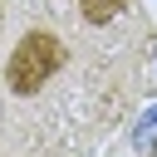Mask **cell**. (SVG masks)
Returning a JSON list of instances; mask_svg holds the SVG:
<instances>
[{
	"label": "cell",
	"instance_id": "3",
	"mask_svg": "<svg viewBox=\"0 0 157 157\" xmlns=\"http://www.w3.org/2000/svg\"><path fill=\"white\" fill-rule=\"evenodd\" d=\"M0 20H5V10H0Z\"/></svg>",
	"mask_w": 157,
	"mask_h": 157
},
{
	"label": "cell",
	"instance_id": "1",
	"mask_svg": "<svg viewBox=\"0 0 157 157\" xmlns=\"http://www.w3.org/2000/svg\"><path fill=\"white\" fill-rule=\"evenodd\" d=\"M64 64H69V44H64L54 29H29V34H20V44H15L10 59H5V83H10V93L29 98V93H39Z\"/></svg>",
	"mask_w": 157,
	"mask_h": 157
},
{
	"label": "cell",
	"instance_id": "2",
	"mask_svg": "<svg viewBox=\"0 0 157 157\" xmlns=\"http://www.w3.org/2000/svg\"><path fill=\"white\" fill-rule=\"evenodd\" d=\"M123 10H128V0H78V15L88 25H113Z\"/></svg>",
	"mask_w": 157,
	"mask_h": 157
}]
</instances>
